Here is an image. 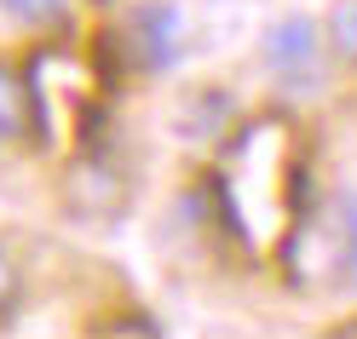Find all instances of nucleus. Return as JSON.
<instances>
[{
  "mask_svg": "<svg viewBox=\"0 0 357 339\" xmlns=\"http://www.w3.org/2000/svg\"><path fill=\"white\" fill-rule=\"evenodd\" d=\"M17 305H24V270H17V259L0 247V322H12Z\"/></svg>",
  "mask_w": 357,
  "mask_h": 339,
  "instance_id": "nucleus-6",
  "label": "nucleus"
},
{
  "mask_svg": "<svg viewBox=\"0 0 357 339\" xmlns=\"http://www.w3.org/2000/svg\"><path fill=\"white\" fill-rule=\"evenodd\" d=\"M121 47H127V58L139 63V70H162L173 58V47H178V12L162 6V0L132 6L127 24H121Z\"/></svg>",
  "mask_w": 357,
  "mask_h": 339,
  "instance_id": "nucleus-2",
  "label": "nucleus"
},
{
  "mask_svg": "<svg viewBox=\"0 0 357 339\" xmlns=\"http://www.w3.org/2000/svg\"><path fill=\"white\" fill-rule=\"evenodd\" d=\"M317 58H323V47H317V29L305 17H282L265 35V63H271V75L282 86H311L317 81Z\"/></svg>",
  "mask_w": 357,
  "mask_h": 339,
  "instance_id": "nucleus-3",
  "label": "nucleus"
},
{
  "mask_svg": "<svg viewBox=\"0 0 357 339\" xmlns=\"http://www.w3.org/2000/svg\"><path fill=\"white\" fill-rule=\"evenodd\" d=\"M328 47H334V58L357 63V0H334V12H328Z\"/></svg>",
  "mask_w": 357,
  "mask_h": 339,
  "instance_id": "nucleus-5",
  "label": "nucleus"
},
{
  "mask_svg": "<svg viewBox=\"0 0 357 339\" xmlns=\"http://www.w3.org/2000/svg\"><path fill=\"white\" fill-rule=\"evenodd\" d=\"M35 132V93L29 75H17L12 63H0V144H24Z\"/></svg>",
  "mask_w": 357,
  "mask_h": 339,
  "instance_id": "nucleus-4",
  "label": "nucleus"
},
{
  "mask_svg": "<svg viewBox=\"0 0 357 339\" xmlns=\"http://www.w3.org/2000/svg\"><path fill=\"white\" fill-rule=\"evenodd\" d=\"M17 24H52V17H63V6L70 0H0Z\"/></svg>",
  "mask_w": 357,
  "mask_h": 339,
  "instance_id": "nucleus-7",
  "label": "nucleus"
},
{
  "mask_svg": "<svg viewBox=\"0 0 357 339\" xmlns=\"http://www.w3.org/2000/svg\"><path fill=\"white\" fill-rule=\"evenodd\" d=\"M300 190H305V167H300V132L282 116L248 121L231 139L225 161H219L213 196L225 213L231 236L254 253H277L300 219Z\"/></svg>",
  "mask_w": 357,
  "mask_h": 339,
  "instance_id": "nucleus-1",
  "label": "nucleus"
}]
</instances>
